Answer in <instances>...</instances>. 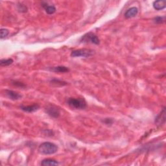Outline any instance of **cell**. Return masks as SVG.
<instances>
[{"instance_id":"18","label":"cell","mask_w":166,"mask_h":166,"mask_svg":"<svg viewBox=\"0 0 166 166\" xmlns=\"http://www.w3.org/2000/svg\"><path fill=\"white\" fill-rule=\"evenodd\" d=\"M18 9L19 11L21 12H27V7L25 5H18Z\"/></svg>"},{"instance_id":"1","label":"cell","mask_w":166,"mask_h":166,"mask_svg":"<svg viewBox=\"0 0 166 166\" xmlns=\"http://www.w3.org/2000/svg\"><path fill=\"white\" fill-rule=\"evenodd\" d=\"M58 151V146L51 142H44L39 146L38 152L42 154H53Z\"/></svg>"},{"instance_id":"12","label":"cell","mask_w":166,"mask_h":166,"mask_svg":"<svg viewBox=\"0 0 166 166\" xmlns=\"http://www.w3.org/2000/svg\"><path fill=\"white\" fill-rule=\"evenodd\" d=\"M41 165L43 166H53L58 165V162L55 160H53V159L47 158L42 161Z\"/></svg>"},{"instance_id":"2","label":"cell","mask_w":166,"mask_h":166,"mask_svg":"<svg viewBox=\"0 0 166 166\" xmlns=\"http://www.w3.org/2000/svg\"><path fill=\"white\" fill-rule=\"evenodd\" d=\"M68 105L69 107L75 110H83L87 106L84 98H69Z\"/></svg>"},{"instance_id":"11","label":"cell","mask_w":166,"mask_h":166,"mask_svg":"<svg viewBox=\"0 0 166 166\" xmlns=\"http://www.w3.org/2000/svg\"><path fill=\"white\" fill-rule=\"evenodd\" d=\"M42 6L48 14H53L56 12V8L53 5H48V3H43Z\"/></svg>"},{"instance_id":"13","label":"cell","mask_w":166,"mask_h":166,"mask_svg":"<svg viewBox=\"0 0 166 166\" xmlns=\"http://www.w3.org/2000/svg\"><path fill=\"white\" fill-rule=\"evenodd\" d=\"M49 70L54 71L55 73H66L69 71L68 68L66 66H56V67H53L49 68Z\"/></svg>"},{"instance_id":"20","label":"cell","mask_w":166,"mask_h":166,"mask_svg":"<svg viewBox=\"0 0 166 166\" xmlns=\"http://www.w3.org/2000/svg\"><path fill=\"white\" fill-rule=\"evenodd\" d=\"M104 122L107 125H111L113 123V120L111 119H105Z\"/></svg>"},{"instance_id":"3","label":"cell","mask_w":166,"mask_h":166,"mask_svg":"<svg viewBox=\"0 0 166 166\" xmlns=\"http://www.w3.org/2000/svg\"><path fill=\"white\" fill-rule=\"evenodd\" d=\"M94 51L89 49H79L71 52L72 57H84L88 58L94 55Z\"/></svg>"},{"instance_id":"16","label":"cell","mask_w":166,"mask_h":166,"mask_svg":"<svg viewBox=\"0 0 166 166\" xmlns=\"http://www.w3.org/2000/svg\"><path fill=\"white\" fill-rule=\"evenodd\" d=\"M9 31L8 29H1V30H0V38H1V39L6 38L9 35Z\"/></svg>"},{"instance_id":"8","label":"cell","mask_w":166,"mask_h":166,"mask_svg":"<svg viewBox=\"0 0 166 166\" xmlns=\"http://www.w3.org/2000/svg\"><path fill=\"white\" fill-rule=\"evenodd\" d=\"M138 8L135 7V6H133V7L128 9L127 11L125 12V17L127 19L132 18L133 17H135V16L138 14Z\"/></svg>"},{"instance_id":"4","label":"cell","mask_w":166,"mask_h":166,"mask_svg":"<svg viewBox=\"0 0 166 166\" xmlns=\"http://www.w3.org/2000/svg\"><path fill=\"white\" fill-rule=\"evenodd\" d=\"M81 42L84 43H92L95 45H98L100 43V40L97 36L92 32L86 33V35L82 36L81 38Z\"/></svg>"},{"instance_id":"9","label":"cell","mask_w":166,"mask_h":166,"mask_svg":"<svg viewBox=\"0 0 166 166\" xmlns=\"http://www.w3.org/2000/svg\"><path fill=\"white\" fill-rule=\"evenodd\" d=\"M40 108V106L38 104H34L29 106H22L21 109L25 112H34L38 110Z\"/></svg>"},{"instance_id":"7","label":"cell","mask_w":166,"mask_h":166,"mask_svg":"<svg viewBox=\"0 0 166 166\" xmlns=\"http://www.w3.org/2000/svg\"><path fill=\"white\" fill-rule=\"evenodd\" d=\"M165 122V108L164 107L159 114L155 118V123L158 126L162 125Z\"/></svg>"},{"instance_id":"15","label":"cell","mask_w":166,"mask_h":166,"mask_svg":"<svg viewBox=\"0 0 166 166\" xmlns=\"http://www.w3.org/2000/svg\"><path fill=\"white\" fill-rule=\"evenodd\" d=\"M153 22L157 24H164L165 22V16H157L153 19Z\"/></svg>"},{"instance_id":"19","label":"cell","mask_w":166,"mask_h":166,"mask_svg":"<svg viewBox=\"0 0 166 166\" xmlns=\"http://www.w3.org/2000/svg\"><path fill=\"white\" fill-rule=\"evenodd\" d=\"M13 84H14L15 86H20V87H22H22H25V85L23 84V83L19 82H17V81L14 82V83H13Z\"/></svg>"},{"instance_id":"6","label":"cell","mask_w":166,"mask_h":166,"mask_svg":"<svg viewBox=\"0 0 166 166\" xmlns=\"http://www.w3.org/2000/svg\"><path fill=\"white\" fill-rule=\"evenodd\" d=\"M5 92L6 97L13 101L19 100V99H20L22 97V95L18 94V92H16L13 90H11V89H5Z\"/></svg>"},{"instance_id":"14","label":"cell","mask_w":166,"mask_h":166,"mask_svg":"<svg viewBox=\"0 0 166 166\" xmlns=\"http://www.w3.org/2000/svg\"><path fill=\"white\" fill-rule=\"evenodd\" d=\"M14 61L12 58H7V59H1L0 61V65L1 66H8L9 65L12 64Z\"/></svg>"},{"instance_id":"5","label":"cell","mask_w":166,"mask_h":166,"mask_svg":"<svg viewBox=\"0 0 166 166\" xmlns=\"http://www.w3.org/2000/svg\"><path fill=\"white\" fill-rule=\"evenodd\" d=\"M45 112L53 118H58L61 115V111L55 105H49L45 109Z\"/></svg>"},{"instance_id":"10","label":"cell","mask_w":166,"mask_h":166,"mask_svg":"<svg viewBox=\"0 0 166 166\" xmlns=\"http://www.w3.org/2000/svg\"><path fill=\"white\" fill-rule=\"evenodd\" d=\"M166 6V2L163 0H159V1H155L153 3V7L157 11H160L163 10Z\"/></svg>"},{"instance_id":"17","label":"cell","mask_w":166,"mask_h":166,"mask_svg":"<svg viewBox=\"0 0 166 166\" xmlns=\"http://www.w3.org/2000/svg\"><path fill=\"white\" fill-rule=\"evenodd\" d=\"M51 84H56V86H58L57 85V83H58V84H60V86H64L66 84H67V83H66V82H64V81H60V80H57V79H53V80H51Z\"/></svg>"}]
</instances>
